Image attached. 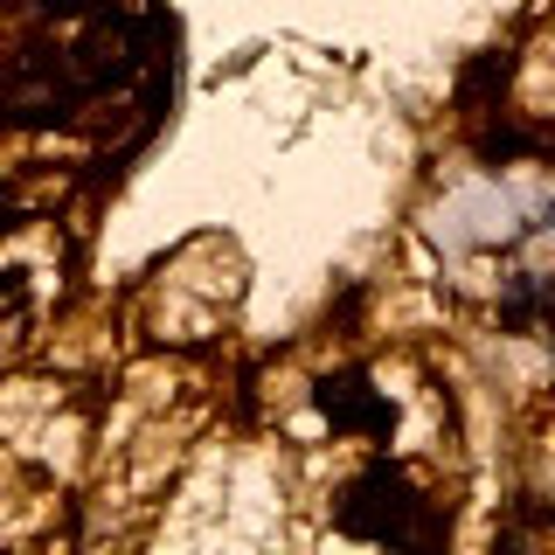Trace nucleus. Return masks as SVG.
Returning a JSON list of instances; mask_svg holds the SVG:
<instances>
[{
  "label": "nucleus",
  "instance_id": "7ed1b4c3",
  "mask_svg": "<svg viewBox=\"0 0 555 555\" xmlns=\"http://www.w3.org/2000/svg\"><path fill=\"white\" fill-rule=\"evenodd\" d=\"M8 216H14V195H8V181H0V230H8Z\"/></svg>",
  "mask_w": 555,
  "mask_h": 555
},
{
  "label": "nucleus",
  "instance_id": "f257e3e1",
  "mask_svg": "<svg viewBox=\"0 0 555 555\" xmlns=\"http://www.w3.org/2000/svg\"><path fill=\"white\" fill-rule=\"evenodd\" d=\"M430 500L416 493V479L403 473V465H369V473H354L347 479V493H340V534H361V542H396V548H410V542H430Z\"/></svg>",
  "mask_w": 555,
  "mask_h": 555
},
{
  "label": "nucleus",
  "instance_id": "f03ea898",
  "mask_svg": "<svg viewBox=\"0 0 555 555\" xmlns=\"http://www.w3.org/2000/svg\"><path fill=\"white\" fill-rule=\"evenodd\" d=\"M320 410L334 416L340 430H369V438H389V424H396V410L382 403L361 375H326L320 382Z\"/></svg>",
  "mask_w": 555,
  "mask_h": 555
}]
</instances>
